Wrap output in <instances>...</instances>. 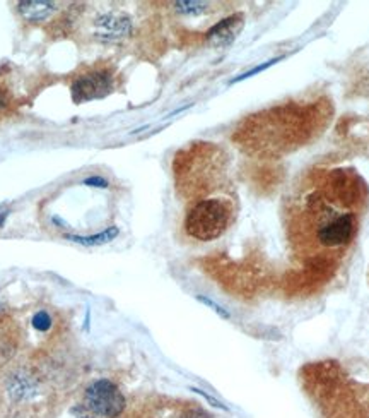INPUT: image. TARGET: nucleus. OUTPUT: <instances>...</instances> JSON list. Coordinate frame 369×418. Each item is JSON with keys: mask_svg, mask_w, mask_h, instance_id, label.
Returning a JSON list of instances; mask_svg holds the SVG:
<instances>
[{"mask_svg": "<svg viewBox=\"0 0 369 418\" xmlns=\"http://www.w3.org/2000/svg\"><path fill=\"white\" fill-rule=\"evenodd\" d=\"M127 399L115 383L108 379L94 381L84 392V408L94 417L118 418L125 412Z\"/></svg>", "mask_w": 369, "mask_h": 418, "instance_id": "4", "label": "nucleus"}, {"mask_svg": "<svg viewBox=\"0 0 369 418\" xmlns=\"http://www.w3.org/2000/svg\"><path fill=\"white\" fill-rule=\"evenodd\" d=\"M3 312H6V305H3L2 297H0V317H2V315H3Z\"/></svg>", "mask_w": 369, "mask_h": 418, "instance_id": "17", "label": "nucleus"}, {"mask_svg": "<svg viewBox=\"0 0 369 418\" xmlns=\"http://www.w3.org/2000/svg\"><path fill=\"white\" fill-rule=\"evenodd\" d=\"M197 300H199V302H202V304H206V305H209V307L212 308V311H214V312H217V314L221 315V317H224V319H229V317H231V314H229V312L226 311V308H222L221 305H219V304H215V302H212L210 299H207V297L199 295V297H197Z\"/></svg>", "mask_w": 369, "mask_h": 418, "instance_id": "13", "label": "nucleus"}, {"mask_svg": "<svg viewBox=\"0 0 369 418\" xmlns=\"http://www.w3.org/2000/svg\"><path fill=\"white\" fill-rule=\"evenodd\" d=\"M113 88V76L108 71H93L79 76L72 85V100L75 103L103 98Z\"/></svg>", "mask_w": 369, "mask_h": 418, "instance_id": "5", "label": "nucleus"}, {"mask_svg": "<svg viewBox=\"0 0 369 418\" xmlns=\"http://www.w3.org/2000/svg\"><path fill=\"white\" fill-rule=\"evenodd\" d=\"M0 396L9 408L21 410L39 401L43 396V383L33 369L26 365H16L3 374Z\"/></svg>", "mask_w": 369, "mask_h": 418, "instance_id": "3", "label": "nucleus"}, {"mask_svg": "<svg viewBox=\"0 0 369 418\" xmlns=\"http://www.w3.org/2000/svg\"><path fill=\"white\" fill-rule=\"evenodd\" d=\"M6 218H7V213H0V227H3V223H6Z\"/></svg>", "mask_w": 369, "mask_h": 418, "instance_id": "18", "label": "nucleus"}, {"mask_svg": "<svg viewBox=\"0 0 369 418\" xmlns=\"http://www.w3.org/2000/svg\"><path fill=\"white\" fill-rule=\"evenodd\" d=\"M116 235H118V228L116 227H109L108 230L101 232V234L96 235H65V240H71V242L80 243V245H86V247H96V245H105V243L111 242L113 238H116Z\"/></svg>", "mask_w": 369, "mask_h": 418, "instance_id": "9", "label": "nucleus"}, {"mask_svg": "<svg viewBox=\"0 0 369 418\" xmlns=\"http://www.w3.org/2000/svg\"><path fill=\"white\" fill-rule=\"evenodd\" d=\"M177 10L180 14H185V16H199V14L206 12L209 3L207 2H197V0H188V2H177L174 3Z\"/></svg>", "mask_w": 369, "mask_h": 418, "instance_id": "11", "label": "nucleus"}, {"mask_svg": "<svg viewBox=\"0 0 369 418\" xmlns=\"http://www.w3.org/2000/svg\"><path fill=\"white\" fill-rule=\"evenodd\" d=\"M178 418H212L209 413H206L204 410L199 408H192V410H186V412L181 413Z\"/></svg>", "mask_w": 369, "mask_h": 418, "instance_id": "14", "label": "nucleus"}, {"mask_svg": "<svg viewBox=\"0 0 369 418\" xmlns=\"http://www.w3.org/2000/svg\"><path fill=\"white\" fill-rule=\"evenodd\" d=\"M342 170L309 173L289 201V235L306 257L330 256L345 249L357 230V214L347 199Z\"/></svg>", "mask_w": 369, "mask_h": 418, "instance_id": "1", "label": "nucleus"}, {"mask_svg": "<svg viewBox=\"0 0 369 418\" xmlns=\"http://www.w3.org/2000/svg\"><path fill=\"white\" fill-rule=\"evenodd\" d=\"M84 185H89V187L105 189V187H108V182H106L105 179H101V177H91V179L84 180Z\"/></svg>", "mask_w": 369, "mask_h": 418, "instance_id": "16", "label": "nucleus"}, {"mask_svg": "<svg viewBox=\"0 0 369 418\" xmlns=\"http://www.w3.org/2000/svg\"><path fill=\"white\" fill-rule=\"evenodd\" d=\"M19 14L26 23L39 24L48 21L57 12V3L46 2V0H26L19 3Z\"/></svg>", "mask_w": 369, "mask_h": 418, "instance_id": "8", "label": "nucleus"}, {"mask_svg": "<svg viewBox=\"0 0 369 418\" xmlns=\"http://www.w3.org/2000/svg\"><path fill=\"white\" fill-rule=\"evenodd\" d=\"M132 31V23L127 16L108 12L94 21V38L103 43H116L127 38Z\"/></svg>", "mask_w": 369, "mask_h": 418, "instance_id": "6", "label": "nucleus"}, {"mask_svg": "<svg viewBox=\"0 0 369 418\" xmlns=\"http://www.w3.org/2000/svg\"><path fill=\"white\" fill-rule=\"evenodd\" d=\"M33 326H35V329L42 331V333H45V331L52 328V317H50L48 312L39 311L38 314H35V317H33Z\"/></svg>", "mask_w": 369, "mask_h": 418, "instance_id": "12", "label": "nucleus"}, {"mask_svg": "<svg viewBox=\"0 0 369 418\" xmlns=\"http://www.w3.org/2000/svg\"><path fill=\"white\" fill-rule=\"evenodd\" d=\"M233 204L226 198L195 199L185 216V232L200 242H212L222 237L233 221Z\"/></svg>", "mask_w": 369, "mask_h": 418, "instance_id": "2", "label": "nucleus"}, {"mask_svg": "<svg viewBox=\"0 0 369 418\" xmlns=\"http://www.w3.org/2000/svg\"><path fill=\"white\" fill-rule=\"evenodd\" d=\"M9 107H10V96H9V93H7L6 89L0 88V115H2L3 112H6Z\"/></svg>", "mask_w": 369, "mask_h": 418, "instance_id": "15", "label": "nucleus"}, {"mask_svg": "<svg viewBox=\"0 0 369 418\" xmlns=\"http://www.w3.org/2000/svg\"><path fill=\"white\" fill-rule=\"evenodd\" d=\"M16 351V341L9 333L0 329V365H6Z\"/></svg>", "mask_w": 369, "mask_h": 418, "instance_id": "10", "label": "nucleus"}, {"mask_svg": "<svg viewBox=\"0 0 369 418\" xmlns=\"http://www.w3.org/2000/svg\"><path fill=\"white\" fill-rule=\"evenodd\" d=\"M243 24L244 21L241 14L226 17V19H222L221 23H217L207 31V42L214 49H226L237 38L240 31L243 30Z\"/></svg>", "mask_w": 369, "mask_h": 418, "instance_id": "7", "label": "nucleus"}]
</instances>
